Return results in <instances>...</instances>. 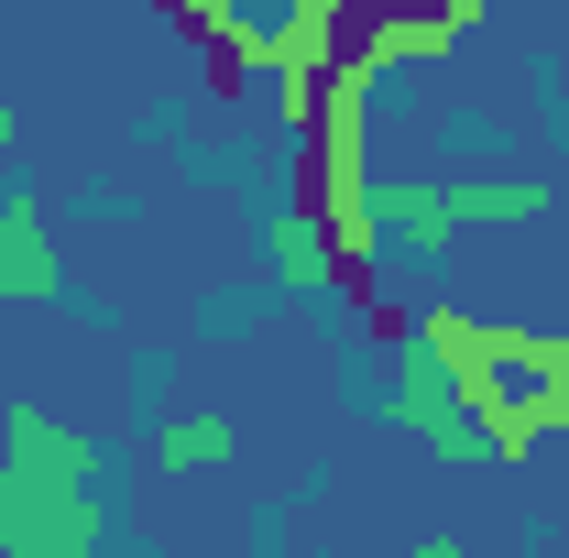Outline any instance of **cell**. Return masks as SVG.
I'll return each mask as SVG.
<instances>
[{
    "instance_id": "1",
    "label": "cell",
    "mask_w": 569,
    "mask_h": 558,
    "mask_svg": "<svg viewBox=\"0 0 569 558\" xmlns=\"http://www.w3.org/2000/svg\"><path fill=\"white\" fill-rule=\"evenodd\" d=\"M0 460H11V537L0 558H88L110 537V460L99 438L56 406H0Z\"/></svg>"
},
{
    "instance_id": "13",
    "label": "cell",
    "mask_w": 569,
    "mask_h": 558,
    "mask_svg": "<svg viewBox=\"0 0 569 558\" xmlns=\"http://www.w3.org/2000/svg\"><path fill=\"white\" fill-rule=\"evenodd\" d=\"M0 537H11V460H0Z\"/></svg>"
},
{
    "instance_id": "11",
    "label": "cell",
    "mask_w": 569,
    "mask_h": 558,
    "mask_svg": "<svg viewBox=\"0 0 569 558\" xmlns=\"http://www.w3.org/2000/svg\"><path fill=\"white\" fill-rule=\"evenodd\" d=\"M164 11H176L187 33H209V44H219V33H230V22H241V0H164Z\"/></svg>"
},
{
    "instance_id": "5",
    "label": "cell",
    "mask_w": 569,
    "mask_h": 558,
    "mask_svg": "<svg viewBox=\"0 0 569 558\" xmlns=\"http://www.w3.org/2000/svg\"><path fill=\"white\" fill-rule=\"evenodd\" d=\"M67 296V252H56V219L33 187L0 198V307H56Z\"/></svg>"
},
{
    "instance_id": "6",
    "label": "cell",
    "mask_w": 569,
    "mask_h": 558,
    "mask_svg": "<svg viewBox=\"0 0 569 558\" xmlns=\"http://www.w3.org/2000/svg\"><path fill=\"white\" fill-rule=\"evenodd\" d=\"M460 33H449V11L438 0H395V11H361L351 33H340V67L351 77H383V67H438Z\"/></svg>"
},
{
    "instance_id": "3",
    "label": "cell",
    "mask_w": 569,
    "mask_h": 558,
    "mask_svg": "<svg viewBox=\"0 0 569 558\" xmlns=\"http://www.w3.org/2000/svg\"><path fill=\"white\" fill-rule=\"evenodd\" d=\"M406 350H417L427 372H449V383H460V406H482V395L515 383V329L471 318V307H427V318H406Z\"/></svg>"
},
{
    "instance_id": "10",
    "label": "cell",
    "mask_w": 569,
    "mask_h": 558,
    "mask_svg": "<svg viewBox=\"0 0 569 558\" xmlns=\"http://www.w3.org/2000/svg\"><path fill=\"white\" fill-rule=\"evenodd\" d=\"M515 383L569 395V329H515Z\"/></svg>"
},
{
    "instance_id": "9",
    "label": "cell",
    "mask_w": 569,
    "mask_h": 558,
    "mask_svg": "<svg viewBox=\"0 0 569 558\" xmlns=\"http://www.w3.org/2000/svg\"><path fill=\"white\" fill-rule=\"evenodd\" d=\"M230 449H241L230 417H164V427H153V460H164V471H219Z\"/></svg>"
},
{
    "instance_id": "14",
    "label": "cell",
    "mask_w": 569,
    "mask_h": 558,
    "mask_svg": "<svg viewBox=\"0 0 569 558\" xmlns=\"http://www.w3.org/2000/svg\"><path fill=\"white\" fill-rule=\"evenodd\" d=\"M11 142H22V121H11V110H0V153H11Z\"/></svg>"
},
{
    "instance_id": "7",
    "label": "cell",
    "mask_w": 569,
    "mask_h": 558,
    "mask_svg": "<svg viewBox=\"0 0 569 558\" xmlns=\"http://www.w3.org/2000/svg\"><path fill=\"white\" fill-rule=\"evenodd\" d=\"M471 427H482V460H503V471H515V460H537V449L569 427V395L503 383V395H482V406H471Z\"/></svg>"
},
{
    "instance_id": "2",
    "label": "cell",
    "mask_w": 569,
    "mask_h": 558,
    "mask_svg": "<svg viewBox=\"0 0 569 558\" xmlns=\"http://www.w3.org/2000/svg\"><path fill=\"white\" fill-rule=\"evenodd\" d=\"M372 209H383V230H395L406 252H449L460 230H515V219H537L548 187H526V176H460V187H438V176H417V187H372Z\"/></svg>"
},
{
    "instance_id": "12",
    "label": "cell",
    "mask_w": 569,
    "mask_h": 558,
    "mask_svg": "<svg viewBox=\"0 0 569 558\" xmlns=\"http://www.w3.org/2000/svg\"><path fill=\"white\" fill-rule=\"evenodd\" d=\"M406 558H460V548H449V537H417V548H406Z\"/></svg>"
},
{
    "instance_id": "8",
    "label": "cell",
    "mask_w": 569,
    "mask_h": 558,
    "mask_svg": "<svg viewBox=\"0 0 569 558\" xmlns=\"http://www.w3.org/2000/svg\"><path fill=\"white\" fill-rule=\"evenodd\" d=\"M263 263L284 275V296H340V252H329V219L307 209V198H284L263 219Z\"/></svg>"
},
{
    "instance_id": "4",
    "label": "cell",
    "mask_w": 569,
    "mask_h": 558,
    "mask_svg": "<svg viewBox=\"0 0 569 558\" xmlns=\"http://www.w3.org/2000/svg\"><path fill=\"white\" fill-rule=\"evenodd\" d=\"M383 417L406 427L427 460H482V427H471V406H460V383H449V372H427L417 350L395 361V395H383Z\"/></svg>"
}]
</instances>
